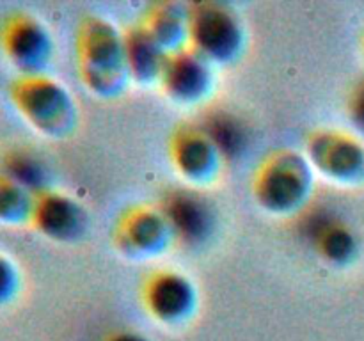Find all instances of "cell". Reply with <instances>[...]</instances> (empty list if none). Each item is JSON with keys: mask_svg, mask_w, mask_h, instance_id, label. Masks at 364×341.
Masks as SVG:
<instances>
[{"mask_svg": "<svg viewBox=\"0 0 364 341\" xmlns=\"http://www.w3.org/2000/svg\"><path fill=\"white\" fill-rule=\"evenodd\" d=\"M212 66L205 57L185 46L166 57L159 84L169 99L180 105H194L212 89Z\"/></svg>", "mask_w": 364, "mask_h": 341, "instance_id": "30bf717a", "label": "cell"}, {"mask_svg": "<svg viewBox=\"0 0 364 341\" xmlns=\"http://www.w3.org/2000/svg\"><path fill=\"white\" fill-rule=\"evenodd\" d=\"M28 226L52 242H75L87 226L80 202L64 192L46 188L34 195Z\"/></svg>", "mask_w": 364, "mask_h": 341, "instance_id": "8fae6325", "label": "cell"}, {"mask_svg": "<svg viewBox=\"0 0 364 341\" xmlns=\"http://www.w3.org/2000/svg\"><path fill=\"white\" fill-rule=\"evenodd\" d=\"M80 80L98 98L121 94L130 82L124 59V32L102 16H87L77 31Z\"/></svg>", "mask_w": 364, "mask_h": 341, "instance_id": "6da1fadb", "label": "cell"}, {"mask_svg": "<svg viewBox=\"0 0 364 341\" xmlns=\"http://www.w3.org/2000/svg\"><path fill=\"white\" fill-rule=\"evenodd\" d=\"M0 173L27 188L34 195L50 188L48 169L43 160L28 149L14 148L4 153L0 158Z\"/></svg>", "mask_w": 364, "mask_h": 341, "instance_id": "9a60e30c", "label": "cell"}, {"mask_svg": "<svg viewBox=\"0 0 364 341\" xmlns=\"http://www.w3.org/2000/svg\"><path fill=\"white\" fill-rule=\"evenodd\" d=\"M16 112L38 134L64 139L77 126V105L71 92L46 73L20 75L9 84Z\"/></svg>", "mask_w": 364, "mask_h": 341, "instance_id": "7a4b0ae2", "label": "cell"}, {"mask_svg": "<svg viewBox=\"0 0 364 341\" xmlns=\"http://www.w3.org/2000/svg\"><path fill=\"white\" fill-rule=\"evenodd\" d=\"M174 240L162 208L134 206L121 213L112 229V242L127 258L149 259L162 254Z\"/></svg>", "mask_w": 364, "mask_h": 341, "instance_id": "52a82bcc", "label": "cell"}, {"mask_svg": "<svg viewBox=\"0 0 364 341\" xmlns=\"http://www.w3.org/2000/svg\"><path fill=\"white\" fill-rule=\"evenodd\" d=\"M188 48L210 64H226L238 59L244 50L245 32L240 18L219 2L187 6Z\"/></svg>", "mask_w": 364, "mask_h": 341, "instance_id": "277c9868", "label": "cell"}, {"mask_svg": "<svg viewBox=\"0 0 364 341\" xmlns=\"http://www.w3.org/2000/svg\"><path fill=\"white\" fill-rule=\"evenodd\" d=\"M167 53L142 25L124 31V59L130 80L137 84L159 82Z\"/></svg>", "mask_w": 364, "mask_h": 341, "instance_id": "4fadbf2b", "label": "cell"}, {"mask_svg": "<svg viewBox=\"0 0 364 341\" xmlns=\"http://www.w3.org/2000/svg\"><path fill=\"white\" fill-rule=\"evenodd\" d=\"M34 194L0 173V224L25 226L31 222Z\"/></svg>", "mask_w": 364, "mask_h": 341, "instance_id": "e0dca14e", "label": "cell"}, {"mask_svg": "<svg viewBox=\"0 0 364 341\" xmlns=\"http://www.w3.org/2000/svg\"><path fill=\"white\" fill-rule=\"evenodd\" d=\"M105 341H151L148 336H144L142 332H137V330H116V332L109 334L105 337Z\"/></svg>", "mask_w": 364, "mask_h": 341, "instance_id": "44dd1931", "label": "cell"}, {"mask_svg": "<svg viewBox=\"0 0 364 341\" xmlns=\"http://www.w3.org/2000/svg\"><path fill=\"white\" fill-rule=\"evenodd\" d=\"M350 112L355 123L364 128V82L355 89L354 96L350 99Z\"/></svg>", "mask_w": 364, "mask_h": 341, "instance_id": "ffe728a7", "label": "cell"}, {"mask_svg": "<svg viewBox=\"0 0 364 341\" xmlns=\"http://www.w3.org/2000/svg\"><path fill=\"white\" fill-rule=\"evenodd\" d=\"M142 27L167 55L188 46L187 6L173 2L153 6Z\"/></svg>", "mask_w": 364, "mask_h": 341, "instance_id": "5bb4252c", "label": "cell"}, {"mask_svg": "<svg viewBox=\"0 0 364 341\" xmlns=\"http://www.w3.org/2000/svg\"><path fill=\"white\" fill-rule=\"evenodd\" d=\"M0 50L20 75H39L52 60L53 39L39 18L14 11L0 21Z\"/></svg>", "mask_w": 364, "mask_h": 341, "instance_id": "5b68a950", "label": "cell"}, {"mask_svg": "<svg viewBox=\"0 0 364 341\" xmlns=\"http://www.w3.org/2000/svg\"><path fill=\"white\" fill-rule=\"evenodd\" d=\"M313 173L304 153L294 149L270 153L252 174V197L272 215H291L308 201Z\"/></svg>", "mask_w": 364, "mask_h": 341, "instance_id": "3957f363", "label": "cell"}, {"mask_svg": "<svg viewBox=\"0 0 364 341\" xmlns=\"http://www.w3.org/2000/svg\"><path fill=\"white\" fill-rule=\"evenodd\" d=\"M304 155L313 170L338 183H350L364 173V148L343 131H313Z\"/></svg>", "mask_w": 364, "mask_h": 341, "instance_id": "ba28073f", "label": "cell"}, {"mask_svg": "<svg viewBox=\"0 0 364 341\" xmlns=\"http://www.w3.org/2000/svg\"><path fill=\"white\" fill-rule=\"evenodd\" d=\"M205 130L210 135L213 144H215V148L219 149L223 158L238 153L242 149V146L245 144L244 130L240 128V124L235 119H231L230 116H226V114H220V116L210 119Z\"/></svg>", "mask_w": 364, "mask_h": 341, "instance_id": "ac0fdd59", "label": "cell"}, {"mask_svg": "<svg viewBox=\"0 0 364 341\" xmlns=\"http://www.w3.org/2000/svg\"><path fill=\"white\" fill-rule=\"evenodd\" d=\"M313 245L320 258L333 265L347 263L358 249L354 233L338 220H322L313 231Z\"/></svg>", "mask_w": 364, "mask_h": 341, "instance_id": "2e32d148", "label": "cell"}, {"mask_svg": "<svg viewBox=\"0 0 364 341\" xmlns=\"http://www.w3.org/2000/svg\"><path fill=\"white\" fill-rule=\"evenodd\" d=\"M171 166L174 167L180 178L194 187L210 183L219 174L223 155L205 126L183 124L173 131L167 144Z\"/></svg>", "mask_w": 364, "mask_h": 341, "instance_id": "9c48e42d", "label": "cell"}, {"mask_svg": "<svg viewBox=\"0 0 364 341\" xmlns=\"http://www.w3.org/2000/svg\"><path fill=\"white\" fill-rule=\"evenodd\" d=\"M162 212L169 220L174 240H181L185 244H203L215 227V213L212 206L196 192H173L164 201Z\"/></svg>", "mask_w": 364, "mask_h": 341, "instance_id": "7c38bea8", "label": "cell"}, {"mask_svg": "<svg viewBox=\"0 0 364 341\" xmlns=\"http://www.w3.org/2000/svg\"><path fill=\"white\" fill-rule=\"evenodd\" d=\"M146 313L166 327H180L194 316L199 295L196 284L174 269L153 272L141 288Z\"/></svg>", "mask_w": 364, "mask_h": 341, "instance_id": "8992f818", "label": "cell"}, {"mask_svg": "<svg viewBox=\"0 0 364 341\" xmlns=\"http://www.w3.org/2000/svg\"><path fill=\"white\" fill-rule=\"evenodd\" d=\"M21 290V274L16 263L0 252V308L11 304Z\"/></svg>", "mask_w": 364, "mask_h": 341, "instance_id": "d6986e66", "label": "cell"}]
</instances>
